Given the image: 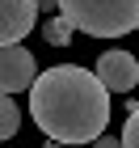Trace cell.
Returning <instances> with one entry per match:
<instances>
[{
	"label": "cell",
	"mask_w": 139,
	"mask_h": 148,
	"mask_svg": "<svg viewBox=\"0 0 139 148\" xmlns=\"http://www.w3.org/2000/svg\"><path fill=\"white\" fill-rule=\"evenodd\" d=\"M30 119L55 144H93L110 123V89L80 64H55L30 89Z\"/></svg>",
	"instance_id": "cell-1"
},
{
	"label": "cell",
	"mask_w": 139,
	"mask_h": 148,
	"mask_svg": "<svg viewBox=\"0 0 139 148\" xmlns=\"http://www.w3.org/2000/svg\"><path fill=\"white\" fill-rule=\"evenodd\" d=\"M38 9H46V13H51V9H59V0H38Z\"/></svg>",
	"instance_id": "cell-10"
},
{
	"label": "cell",
	"mask_w": 139,
	"mask_h": 148,
	"mask_svg": "<svg viewBox=\"0 0 139 148\" xmlns=\"http://www.w3.org/2000/svg\"><path fill=\"white\" fill-rule=\"evenodd\" d=\"M17 127H21V110H17V102H13V93L0 89V140H13Z\"/></svg>",
	"instance_id": "cell-6"
},
{
	"label": "cell",
	"mask_w": 139,
	"mask_h": 148,
	"mask_svg": "<svg viewBox=\"0 0 139 148\" xmlns=\"http://www.w3.org/2000/svg\"><path fill=\"white\" fill-rule=\"evenodd\" d=\"M46 148H72V144H46Z\"/></svg>",
	"instance_id": "cell-11"
},
{
	"label": "cell",
	"mask_w": 139,
	"mask_h": 148,
	"mask_svg": "<svg viewBox=\"0 0 139 148\" xmlns=\"http://www.w3.org/2000/svg\"><path fill=\"white\" fill-rule=\"evenodd\" d=\"M122 144H127V148H139V106L127 114V127H122Z\"/></svg>",
	"instance_id": "cell-8"
},
{
	"label": "cell",
	"mask_w": 139,
	"mask_h": 148,
	"mask_svg": "<svg viewBox=\"0 0 139 148\" xmlns=\"http://www.w3.org/2000/svg\"><path fill=\"white\" fill-rule=\"evenodd\" d=\"M93 72L101 76V85L110 93H131L139 85V59L131 51H101V59H97Z\"/></svg>",
	"instance_id": "cell-4"
},
{
	"label": "cell",
	"mask_w": 139,
	"mask_h": 148,
	"mask_svg": "<svg viewBox=\"0 0 139 148\" xmlns=\"http://www.w3.org/2000/svg\"><path fill=\"white\" fill-rule=\"evenodd\" d=\"M42 34H46V42H51V47H68L76 30H72V21H68V17H46Z\"/></svg>",
	"instance_id": "cell-7"
},
{
	"label": "cell",
	"mask_w": 139,
	"mask_h": 148,
	"mask_svg": "<svg viewBox=\"0 0 139 148\" xmlns=\"http://www.w3.org/2000/svg\"><path fill=\"white\" fill-rule=\"evenodd\" d=\"M93 148H127V144L114 140V136H97V140H93Z\"/></svg>",
	"instance_id": "cell-9"
},
{
	"label": "cell",
	"mask_w": 139,
	"mask_h": 148,
	"mask_svg": "<svg viewBox=\"0 0 139 148\" xmlns=\"http://www.w3.org/2000/svg\"><path fill=\"white\" fill-rule=\"evenodd\" d=\"M34 80H38L34 55L21 42H4L0 47V89L4 93H21V89H34Z\"/></svg>",
	"instance_id": "cell-3"
},
{
	"label": "cell",
	"mask_w": 139,
	"mask_h": 148,
	"mask_svg": "<svg viewBox=\"0 0 139 148\" xmlns=\"http://www.w3.org/2000/svg\"><path fill=\"white\" fill-rule=\"evenodd\" d=\"M38 21V0H0V47L21 42Z\"/></svg>",
	"instance_id": "cell-5"
},
{
	"label": "cell",
	"mask_w": 139,
	"mask_h": 148,
	"mask_svg": "<svg viewBox=\"0 0 139 148\" xmlns=\"http://www.w3.org/2000/svg\"><path fill=\"white\" fill-rule=\"evenodd\" d=\"M59 17L93 38H122L139 30V0H59Z\"/></svg>",
	"instance_id": "cell-2"
}]
</instances>
